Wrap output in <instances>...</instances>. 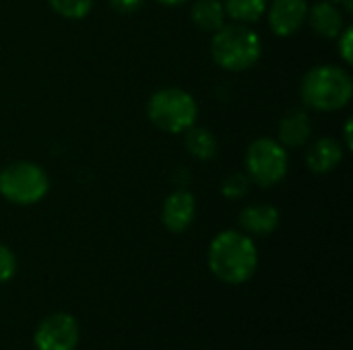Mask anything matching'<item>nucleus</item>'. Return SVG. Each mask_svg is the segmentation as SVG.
<instances>
[{"label": "nucleus", "instance_id": "nucleus-13", "mask_svg": "<svg viewBox=\"0 0 353 350\" xmlns=\"http://www.w3.org/2000/svg\"><path fill=\"white\" fill-rule=\"evenodd\" d=\"M238 223L248 235L267 237L279 227V210L271 204H250L240 212Z\"/></svg>", "mask_w": 353, "mask_h": 350}, {"label": "nucleus", "instance_id": "nucleus-15", "mask_svg": "<svg viewBox=\"0 0 353 350\" xmlns=\"http://www.w3.org/2000/svg\"><path fill=\"white\" fill-rule=\"evenodd\" d=\"M184 144H186V151L201 159V161H209L217 155V149H219V142L215 138V134L209 130V128H196V126H190L184 134Z\"/></svg>", "mask_w": 353, "mask_h": 350}, {"label": "nucleus", "instance_id": "nucleus-10", "mask_svg": "<svg viewBox=\"0 0 353 350\" xmlns=\"http://www.w3.org/2000/svg\"><path fill=\"white\" fill-rule=\"evenodd\" d=\"M306 21L310 23L312 31L325 39H337L345 29V19L339 6L331 0H321L312 8H308Z\"/></svg>", "mask_w": 353, "mask_h": 350}, {"label": "nucleus", "instance_id": "nucleus-16", "mask_svg": "<svg viewBox=\"0 0 353 350\" xmlns=\"http://www.w3.org/2000/svg\"><path fill=\"white\" fill-rule=\"evenodd\" d=\"M269 0H223L225 14L236 23H254L267 12Z\"/></svg>", "mask_w": 353, "mask_h": 350}, {"label": "nucleus", "instance_id": "nucleus-24", "mask_svg": "<svg viewBox=\"0 0 353 350\" xmlns=\"http://www.w3.org/2000/svg\"><path fill=\"white\" fill-rule=\"evenodd\" d=\"M331 2H337V4L341 2V4H345L347 8H352V2H353V0H331Z\"/></svg>", "mask_w": 353, "mask_h": 350}, {"label": "nucleus", "instance_id": "nucleus-5", "mask_svg": "<svg viewBox=\"0 0 353 350\" xmlns=\"http://www.w3.org/2000/svg\"><path fill=\"white\" fill-rule=\"evenodd\" d=\"M48 190L50 177L37 163L17 161L0 171V196L12 204H37L46 198Z\"/></svg>", "mask_w": 353, "mask_h": 350}, {"label": "nucleus", "instance_id": "nucleus-19", "mask_svg": "<svg viewBox=\"0 0 353 350\" xmlns=\"http://www.w3.org/2000/svg\"><path fill=\"white\" fill-rule=\"evenodd\" d=\"M17 272V258L10 252V248H6L4 243H0V285L8 283Z\"/></svg>", "mask_w": 353, "mask_h": 350}, {"label": "nucleus", "instance_id": "nucleus-23", "mask_svg": "<svg viewBox=\"0 0 353 350\" xmlns=\"http://www.w3.org/2000/svg\"><path fill=\"white\" fill-rule=\"evenodd\" d=\"M155 2H159V4H163V6H180V4H184L186 0H155Z\"/></svg>", "mask_w": 353, "mask_h": 350}, {"label": "nucleus", "instance_id": "nucleus-1", "mask_svg": "<svg viewBox=\"0 0 353 350\" xmlns=\"http://www.w3.org/2000/svg\"><path fill=\"white\" fill-rule=\"evenodd\" d=\"M207 260L215 278L228 285H242L256 272L259 252L246 233L230 229L213 237Z\"/></svg>", "mask_w": 353, "mask_h": 350}, {"label": "nucleus", "instance_id": "nucleus-6", "mask_svg": "<svg viewBox=\"0 0 353 350\" xmlns=\"http://www.w3.org/2000/svg\"><path fill=\"white\" fill-rule=\"evenodd\" d=\"M288 151L279 140L256 138L246 151V171L250 182L261 188L277 186L288 175Z\"/></svg>", "mask_w": 353, "mask_h": 350}, {"label": "nucleus", "instance_id": "nucleus-3", "mask_svg": "<svg viewBox=\"0 0 353 350\" xmlns=\"http://www.w3.org/2000/svg\"><path fill=\"white\" fill-rule=\"evenodd\" d=\"M263 54V41L246 23L223 25L211 39V56L217 66L230 72L252 68Z\"/></svg>", "mask_w": 353, "mask_h": 350}, {"label": "nucleus", "instance_id": "nucleus-2", "mask_svg": "<svg viewBox=\"0 0 353 350\" xmlns=\"http://www.w3.org/2000/svg\"><path fill=\"white\" fill-rule=\"evenodd\" d=\"M353 80L350 72L335 64L310 68L300 85V97L306 107L316 111H337L352 101Z\"/></svg>", "mask_w": 353, "mask_h": 350}, {"label": "nucleus", "instance_id": "nucleus-9", "mask_svg": "<svg viewBox=\"0 0 353 350\" xmlns=\"http://www.w3.org/2000/svg\"><path fill=\"white\" fill-rule=\"evenodd\" d=\"M196 215V200L190 192L178 190L172 192L161 208V223L170 233H184Z\"/></svg>", "mask_w": 353, "mask_h": 350}, {"label": "nucleus", "instance_id": "nucleus-8", "mask_svg": "<svg viewBox=\"0 0 353 350\" xmlns=\"http://www.w3.org/2000/svg\"><path fill=\"white\" fill-rule=\"evenodd\" d=\"M308 14L306 0H273L271 6H267L269 27L279 37H290L298 33Z\"/></svg>", "mask_w": 353, "mask_h": 350}, {"label": "nucleus", "instance_id": "nucleus-12", "mask_svg": "<svg viewBox=\"0 0 353 350\" xmlns=\"http://www.w3.org/2000/svg\"><path fill=\"white\" fill-rule=\"evenodd\" d=\"M312 136V122L308 111L294 107L279 122V142L288 149L304 146Z\"/></svg>", "mask_w": 353, "mask_h": 350}, {"label": "nucleus", "instance_id": "nucleus-11", "mask_svg": "<svg viewBox=\"0 0 353 350\" xmlns=\"http://www.w3.org/2000/svg\"><path fill=\"white\" fill-rule=\"evenodd\" d=\"M345 146L331 136L319 138L308 151H306V165L312 173H329L337 169L343 161Z\"/></svg>", "mask_w": 353, "mask_h": 350}, {"label": "nucleus", "instance_id": "nucleus-17", "mask_svg": "<svg viewBox=\"0 0 353 350\" xmlns=\"http://www.w3.org/2000/svg\"><path fill=\"white\" fill-rule=\"evenodd\" d=\"M52 10L64 19H83L93 8V0H48Z\"/></svg>", "mask_w": 353, "mask_h": 350}, {"label": "nucleus", "instance_id": "nucleus-22", "mask_svg": "<svg viewBox=\"0 0 353 350\" xmlns=\"http://www.w3.org/2000/svg\"><path fill=\"white\" fill-rule=\"evenodd\" d=\"M345 149H352V120L345 122Z\"/></svg>", "mask_w": 353, "mask_h": 350}, {"label": "nucleus", "instance_id": "nucleus-4", "mask_svg": "<svg viewBox=\"0 0 353 350\" xmlns=\"http://www.w3.org/2000/svg\"><path fill=\"white\" fill-rule=\"evenodd\" d=\"M147 116L159 130L170 134H182L190 126H194L199 116V105L188 91L178 87H168L155 91L149 97Z\"/></svg>", "mask_w": 353, "mask_h": 350}, {"label": "nucleus", "instance_id": "nucleus-18", "mask_svg": "<svg viewBox=\"0 0 353 350\" xmlns=\"http://www.w3.org/2000/svg\"><path fill=\"white\" fill-rule=\"evenodd\" d=\"M248 190H250V177L244 173H232L221 186V194L230 200L244 198L248 194Z\"/></svg>", "mask_w": 353, "mask_h": 350}, {"label": "nucleus", "instance_id": "nucleus-21", "mask_svg": "<svg viewBox=\"0 0 353 350\" xmlns=\"http://www.w3.org/2000/svg\"><path fill=\"white\" fill-rule=\"evenodd\" d=\"M143 4H145V0H110V6L120 14L137 12Z\"/></svg>", "mask_w": 353, "mask_h": 350}, {"label": "nucleus", "instance_id": "nucleus-7", "mask_svg": "<svg viewBox=\"0 0 353 350\" xmlns=\"http://www.w3.org/2000/svg\"><path fill=\"white\" fill-rule=\"evenodd\" d=\"M37 350H74L79 344V324L70 314H52L35 330Z\"/></svg>", "mask_w": 353, "mask_h": 350}, {"label": "nucleus", "instance_id": "nucleus-20", "mask_svg": "<svg viewBox=\"0 0 353 350\" xmlns=\"http://www.w3.org/2000/svg\"><path fill=\"white\" fill-rule=\"evenodd\" d=\"M339 39V52H341V58L345 60V64H352L353 54H352V39H353V29L347 25L341 35L337 37Z\"/></svg>", "mask_w": 353, "mask_h": 350}, {"label": "nucleus", "instance_id": "nucleus-14", "mask_svg": "<svg viewBox=\"0 0 353 350\" xmlns=\"http://www.w3.org/2000/svg\"><path fill=\"white\" fill-rule=\"evenodd\" d=\"M192 23L203 31H217L225 25V8L221 0H196L190 8Z\"/></svg>", "mask_w": 353, "mask_h": 350}]
</instances>
